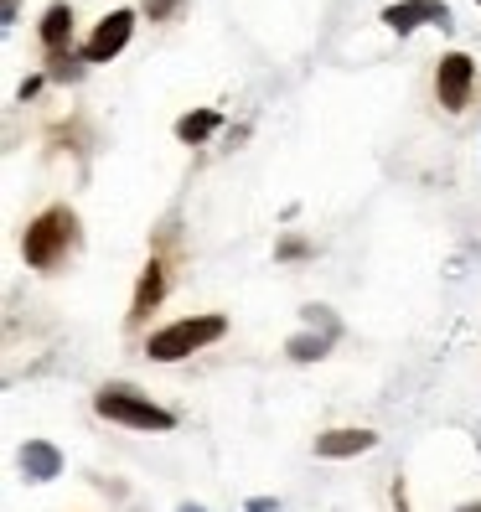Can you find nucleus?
Returning a JSON list of instances; mask_svg holds the SVG:
<instances>
[{"instance_id": "nucleus-1", "label": "nucleus", "mask_w": 481, "mask_h": 512, "mask_svg": "<svg viewBox=\"0 0 481 512\" xmlns=\"http://www.w3.org/2000/svg\"><path fill=\"white\" fill-rule=\"evenodd\" d=\"M223 331H228L223 316H187V321L156 331V337L145 342V352L156 357V363H176V357H192V352H202L207 342H218Z\"/></svg>"}, {"instance_id": "nucleus-2", "label": "nucleus", "mask_w": 481, "mask_h": 512, "mask_svg": "<svg viewBox=\"0 0 481 512\" xmlns=\"http://www.w3.org/2000/svg\"><path fill=\"white\" fill-rule=\"evenodd\" d=\"M73 213L68 207H47L42 218H32V228H26V238H21V254H26V264L32 269H52L57 259L68 254V244H73Z\"/></svg>"}, {"instance_id": "nucleus-3", "label": "nucleus", "mask_w": 481, "mask_h": 512, "mask_svg": "<svg viewBox=\"0 0 481 512\" xmlns=\"http://www.w3.org/2000/svg\"><path fill=\"white\" fill-rule=\"evenodd\" d=\"M94 409H99L104 419H114V425H130V430H171V425H176L171 409L150 404L145 394H135V388H125V383H109L104 394L94 399Z\"/></svg>"}, {"instance_id": "nucleus-4", "label": "nucleus", "mask_w": 481, "mask_h": 512, "mask_svg": "<svg viewBox=\"0 0 481 512\" xmlns=\"http://www.w3.org/2000/svg\"><path fill=\"white\" fill-rule=\"evenodd\" d=\"M435 94H440V104H445L450 114L466 109V94H471V57H466V52H450V57H440Z\"/></svg>"}, {"instance_id": "nucleus-5", "label": "nucleus", "mask_w": 481, "mask_h": 512, "mask_svg": "<svg viewBox=\"0 0 481 512\" xmlns=\"http://www.w3.org/2000/svg\"><path fill=\"white\" fill-rule=\"evenodd\" d=\"M130 32H135V11H114V16H104V21H99V32L88 37V47H83V63H109V57L130 42Z\"/></svg>"}, {"instance_id": "nucleus-6", "label": "nucleus", "mask_w": 481, "mask_h": 512, "mask_svg": "<svg viewBox=\"0 0 481 512\" xmlns=\"http://www.w3.org/2000/svg\"><path fill=\"white\" fill-rule=\"evenodd\" d=\"M383 21H388V32H399V37H409L414 26H425V21H450V11L440 6V0H399V6H388L383 11Z\"/></svg>"}, {"instance_id": "nucleus-7", "label": "nucleus", "mask_w": 481, "mask_h": 512, "mask_svg": "<svg viewBox=\"0 0 481 512\" xmlns=\"http://www.w3.org/2000/svg\"><path fill=\"white\" fill-rule=\"evenodd\" d=\"M373 445H378L373 430H332V435H316V456L342 461V456H363V450H373Z\"/></svg>"}, {"instance_id": "nucleus-8", "label": "nucleus", "mask_w": 481, "mask_h": 512, "mask_svg": "<svg viewBox=\"0 0 481 512\" xmlns=\"http://www.w3.org/2000/svg\"><path fill=\"white\" fill-rule=\"evenodd\" d=\"M21 471H26V481H52L63 471V456H57L47 440H26L21 445Z\"/></svg>"}, {"instance_id": "nucleus-9", "label": "nucleus", "mask_w": 481, "mask_h": 512, "mask_svg": "<svg viewBox=\"0 0 481 512\" xmlns=\"http://www.w3.org/2000/svg\"><path fill=\"white\" fill-rule=\"evenodd\" d=\"M161 290H166V275H161V264L150 259V264H145V275H140V285H135V306H130V316H150V306L161 300Z\"/></svg>"}, {"instance_id": "nucleus-10", "label": "nucleus", "mask_w": 481, "mask_h": 512, "mask_svg": "<svg viewBox=\"0 0 481 512\" xmlns=\"http://www.w3.org/2000/svg\"><path fill=\"white\" fill-rule=\"evenodd\" d=\"M73 37V11L68 6H47V16H42V47H63Z\"/></svg>"}, {"instance_id": "nucleus-11", "label": "nucleus", "mask_w": 481, "mask_h": 512, "mask_svg": "<svg viewBox=\"0 0 481 512\" xmlns=\"http://www.w3.org/2000/svg\"><path fill=\"white\" fill-rule=\"evenodd\" d=\"M223 125V119L213 114V109H197V114H187V119H176V140H187V145H197V140H207Z\"/></svg>"}, {"instance_id": "nucleus-12", "label": "nucleus", "mask_w": 481, "mask_h": 512, "mask_svg": "<svg viewBox=\"0 0 481 512\" xmlns=\"http://www.w3.org/2000/svg\"><path fill=\"white\" fill-rule=\"evenodd\" d=\"M326 342L332 337H290V357L295 363H316V357H326Z\"/></svg>"}, {"instance_id": "nucleus-13", "label": "nucleus", "mask_w": 481, "mask_h": 512, "mask_svg": "<svg viewBox=\"0 0 481 512\" xmlns=\"http://www.w3.org/2000/svg\"><path fill=\"white\" fill-rule=\"evenodd\" d=\"M145 11H150V21H166L176 11V0H145Z\"/></svg>"}, {"instance_id": "nucleus-14", "label": "nucleus", "mask_w": 481, "mask_h": 512, "mask_svg": "<svg viewBox=\"0 0 481 512\" xmlns=\"http://www.w3.org/2000/svg\"><path fill=\"white\" fill-rule=\"evenodd\" d=\"M0 21H6V26L16 21V0H0Z\"/></svg>"}, {"instance_id": "nucleus-15", "label": "nucleus", "mask_w": 481, "mask_h": 512, "mask_svg": "<svg viewBox=\"0 0 481 512\" xmlns=\"http://www.w3.org/2000/svg\"><path fill=\"white\" fill-rule=\"evenodd\" d=\"M249 512H275V502H269V497H254V502H249Z\"/></svg>"}, {"instance_id": "nucleus-16", "label": "nucleus", "mask_w": 481, "mask_h": 512, "mask_svg": "<svg viewBox=\"0 0 481 512\" xmlns=\"http://www.w3.org/2000/svg\"><path fill=\"white\" fill-rule=\"evenodd\" d=\"M461 512H481V502H471V507H461Z\"/></svg>"}, {"instance_id": "nucleus-17", "label": "nucleus", "mask_w": 481, "mask_h": 512, "mask_svg": "<svg viewBox=\"0 0 481 512\" xmlns=\"http://www.w3.org/2000/svg\"><path fill=\"white\" fill-rule=\"evenodd\" d=\"M182 512H202V507H182Z\"/></svg>"}, {"instance_id": "nucleus-18", "label": "nucleus", "mask_w": 481, "mask_h": 512, "mask_svg": "<svg viewBox=\"0 0 481 512\" xmlns=\"http://www.w3.org/2000/svg\"><path fill=\"white\" fill-rule=\"evenodd\" d=\"M476 6H481V0H476Z\"/></svg>"}]
</instances>
